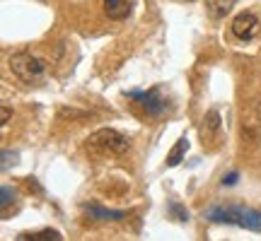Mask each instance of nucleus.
Wrapping results in <instances>:
<instances>
[{"label":"nucleus","instance_id":"f257e3e1","mask_svg":"<svg viewBox=\"0 0 261 241\" xmlns=\"http://www.w3.org/2000/svg\"><path fill=\"white\" fill-rule=\"evenodd\" d=\"M205 217L213 222L237 224V227L252 229V232H261V213L252 207H211Z\"/></svg>","mask_w":261,"mask_h":241},{"label":"nucleus","instance_id":"f03ea898","mask_svg":"<svg viewBox=\"0 0 261 241\" xmlns=\"http://www.w3.org/2000/svg\"><path fill=\"white\" fill-rule=\"evenodd\" d=\"M128 145L130 140L114 128H99L87 138V149L94 155H123Z\"/></svg>","mask_w":261,"mask_h":241},{"label":"nucleus","instance_id":"7ed1b4c3","mask_svg":"<svg viewBox=\"0 0 261 241\" xmlns=\"http://www.w3.org/2000/svg\"><path fill=\"white\" fill-rule=\"evenodd\" d=\"M10 70L27 84L41 82L46 77V63L41 58L32 56V53H15L10 58Z\"/></svg>","mask_w":261,"mask_h":241},{"label":"nucleus","instance_id":"20e7f679","mask_svg":"<svg viewBox=\"0 0 261 241\" xmlns=\"http://www.w3.org/2000/svg\"><path fill=\"white\" fill-rule=\"evenodd\" d=\"M130 99H138V104L150 113V116H162L167 111V97L162 94L160 87H152L150 92H130Z\"/></svg>","mask_w":261,"mask_h":241},{"label":"nucleus","instance_id":"39448f33","mask_svg":"<svg viewBox=\"0 0 261 241\" xmlns=\"http://www.w3.org/2000/svg\"><path fill=\"white\" fill-rule=\"evenodd\" d=\"M259 19H256V15H252V12H242V15H237V17L232 19V34L240 41H252L256 34H259Z\"/></svg>","mask_w":261,"mask_h":241},{"label":"nucleus","instance_id":"423d86ee","mask_svg":"<svg viewBox=\"0 0 261 241\" xmlns=\"http://www.w3.org/2000/svg\"><path fill=\"white\" fill-rule=\"evenodd\" d=\"M218 133H220V113L211 109L203 116V123H201V138H203V142H213L218 138Z\"/></svg>","mask_w":261,"mask_h":241},{"label":"nucleus","instance_id":"0eeeda50","mask_svg":"<svg viewBox=\"0 0 261 241\" xmlns=\"http://www.w3.org/2000/svg\"><path fill=\"white\" fill-rule=\"evenodd\" d=\"M85 213L90 215L92 220H102V222H119V220H123L126 217V213L123 210H107V207H102V205H85Z\"/></svg>","mask_w":261,"mask_h":241},{"label":"nucleus","instance_id":"6e6552de","mask_svg":"<svg viewBox=\"0 0 261 241\" xmlns=\"http://www.w3.org/2000/svg\"><path fill=\"white\" fill-rule=\"evenodd\" d=\"M104 12L112 19H126L133 10V0H102Z\"/></svg>","mask_w":261,"mask_h":241},{"label":"nucleus","instance_id":"1a4fd4ad","mask_svg":"<svg viewBox=\"0 0 261 241\" xmlns=\"http://www.w3.org/2000/svg\"><path fill=\"white\" fill-rule=\"evenodd\" d=\"M234 5H237V0H205V10L213 19H223L225 15H230Z\"/></svg>","mask_w":261,"mask_h":241},{"label":"nucleus","instance_id":"9d476101","mask_svg":"<svg viewBox=\"0 0 261 241\" xmlns=\"http://www.w3.org/2000/svg\"><path fill=\"white\" fill-rule=\"evenodd\" d=\"M19 241H61V232L56 229H41V232H22L17 236Z\"/></svg>","mask_w":261,"mask_h":241},{"label":"nucleus","instance_id":"9b49d317","mask_svg":"<svg viewBox=\"0 0 261 241\" xmlns=\"http://www.w3.org/2000/svg\"><path fill=\"white\" fill-rule=\"evenodd\" d=\"M187 149H189V140L187 138H179L177 145H174V147H172V152L167 155V167H177L179 162L184 159Z\"/></svg>","mask_w":261,"mask_h":241},{"label":"nucleus","instance_id":"f8f14e48","mask_svg":"<svg viewBox=\"0 0 261 241\" xmlns=\"http://www.w3.org/2000/svg\"><path fill=\"white\" fill-rule=\"evenodd\" d=\"M10 200H15V191H12L10 186H3V215H8Z\"/></svg>","mask_w":261,"mask_h":241},{"label":"nucleus","instance_id":"ddd939ff","mask_svg":"<svg viewBox=\"0 0 261 241\" xmlns=\"http://www.w3.org/2000/svg\"><path fill=\"white\" fill-rule=\"evenodd\" d=\"M10 116H12L10 106H3V109H0V126H3V128H5V126L10 123Z\"/></svg>","mask_w":261,"mask_h":241},{"label":"nucleus","instance_id":"4468645a","mask_svg":"<svg viewBox=\"0 0 261 241\" xmlns=\"http://www.w3.org/2000/svg\"><path fill=\"white\" fill-rule=\"evenodd\" d=\"M223 184H227V186H232V184H237V174H234V171H232V174H227V176H225V178H223Z\"/></svg>","mask_w":261,"mask_h":241},{"label":"nucleus","instance_id":"2eb2a0df","mask_svg":"<svg viewBox=\"0 0 261 241\" xmlns=\"http://www.w3.org/2000/svg\"><path fill=\"white\" fill-rule=\"evenodd\" d=\"M256 116H259V118H261V104H259V106H256Z\"/></svg>","mask_w":261,"mask_h":241},{"label":"nucleus","instance_id":"dca6fc26","mask_svg":"<svg viewBox=\"0 0 261 241\" xmlns=\"http://www.w3.org/2000/svg\"><path fill=\"white\" fill-rule=\"evenodd\" d=\"M181 3H194V0H181Z\"/></svg>","mask_w":261,"mask_h":241}]
</instances>
